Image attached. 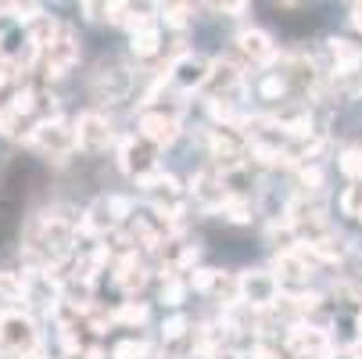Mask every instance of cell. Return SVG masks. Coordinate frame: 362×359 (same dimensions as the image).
<instances>
[{"mask_svg":"<svg viewBox=\"0 0 362 359\" xmlns=\"http://www.w3.org/2000/svg\"><path fill=\"white\" fill-rule=\"evenodd\" d=\"M358 338H362V313H358Z\"/></svg>","mask_w":362,"mask_h":359,"instance_id":"e575fe53","label":"cell"},{"mask_svg":"<svg viewBox=\"0 0 362 359\" xmlns=\"http://www.w3.org/2000/svg\"><path fill=\"white\" fill-rule=\"evenodd\" d=\"M216 280H219V270H194L190 287H194V291H212Z\"/></svg>","mask_w":362,"mask_h":359,"instance_id":"cb8c5ba5","label":"cell"},{"mask_svg":"<svg viewBox=\"0 0 362 359\" xmlns=\"http://www.w3.org/2000/svg\"><path fill=\"white\" fill-rule=\"evenodd\" d=\"M204 86H212L216 93H230V90L240 86V69L233 62L219 58V62H212V72H209V83H204Z\"/></svg>","mask_w":362,"mask_h":359,"instance_id":"5bb4252c","label":"cell"},{"mask_svg":"<svg viewBox=\"0 0 362 359\" xmlns=\"http://www.w3.org/2000/svg\"><path fill=\"white\" fill-rule=\"evenodd\" d=\"M47 76L50 79H58V76H65L76 62H79V40H76V33H72V25H62V33H58V40L50 43V50H47Z\"/></svg>","mask_w":362,"mask_h":359,"instance_id":"277c9868","label":"cell"},{"mask_svg":"<svg viewBox=\"0 0 362 359\" xmlns=\"http://www.w3.org/2000/svg\"><path fill=\"white\" fill-rule=\"evenodd\" d=\"M351 25L362 33V4H351Z\"/></svg>","mask_w":362,"mask_h":359,"instance_id":"d6a6232c","label":"cell"},{"mask_svg":"<svg viewBox=\"0 0 362 359\" xmlns=\"http://www.w3.org/2000/svg\"><path fill=\"white\" fill-rule=\"evenodd\" d=\"M18 126H22V115L18 112L0 108V133H4V137H18Z\"/></svg>","mask_w":362,"mask_h":359,"instance_id":"484cf974","label":"cell"},{"mask_svg":"<svg viewBox=\"0 0 362 359\" xmlns=\"http://www.w3.org/2000/svg\"><path fill=\"white\" fill-rule=\"evenodd\" d=\"M301 183H305V190H320L323 187V173L313 166V169H301Z\"/></svg>","mask_w":362,"mask_h":359,"instance_id":"f1b7e54d","label":"cell"},{"mask_svg":"<svg viewBox=\"0 0 362 359\" xmlns=\"http://www.w3.org/2000/svg\"><path fill=\"white\" fill-rule=\"evenodd\" d=\"M29 284L22 273H11V270H0V295L4 298H25Z\"/></svg>","mask_w":362,"mask_h":359,"instance_id":"ac0fdd59","label":"cell"},{"mask_svg":"<svg viewBox=\"0 0 362 359\" xmlns=\"http://www.w3.org/2000/svg\"><path fill=\"white\" fill-rule=\"evenodd\" d=\"M140 137L154 147H165L180 137V119L169 112H144L140 115Z\"/></svg>","mask_w":362,"mask_h":359,"instance_id":"8992f818","label":"cell"},{"mask_svg":"<svg viewBox=\"0 0 362 359\" xmlns=\"http://www.w3.org/2000/svg\"><path fill=\"white\" fill-rule=\"evenodd\" d=\"M216 11H223V15H240V11H247V4H216Z\"/></svg>","mask_w":362,"mask_h":359,"instance_id":"1f68e13d","label":"cell"},{"mask_svg":"<svg viewBox=\"0 0 362 359\" xmlns=\"http://www.w3.org/2000/svg\"><path fill=\"white\" fill-rule=\"evenodd\" d=\"M147 320V305L144 302H122L119 309H115V324H144Z\"/></svg>","mask_w":362,"mask_h":359,"instance_id":"d6986e66","label":"cell"},{"mask_svg":"<svg viewBox=\"0 0 362 359\" xmlns=\"http://www.w3.org/2000/svg\"><path fill=\"white\" fill-rule=\"evenodd\" d=\"M183 291H187L183 280H165V287H162V302H165V305H180Z\"/></svg>","mask_w":362,"mask_h":359,"instance_id":"4316f807","label":"cell"},{"mask_svg":"<svg viewBox=\"0 0 362 359\" xmlns=\"http://www.w3.org/2000/svg\"><path fill=\"white\" fill-rule=\"evenodd\" d=\"M11 112H18V115H29L33 108H36V93L33 90H18L15 97H11V105H8Z\"/></svg>","mask_w":362,"mask_h":359,"instance_id":"603a6c76","label":"cell"},{"mask_svg":"<svg viewBox=\"0 0 362 359\" xmlns=\"http://www.w3.org/2000/svg\"><path fill=\"white\" fill-rule=\"evenodd\" d=\"M330 55H334V62H337V76H351V72H358V65H362V50H358L355 43L341 40V36L330 40Z\"/></svg>","mask_w":362,"mask_h":359,"instance_id":"4fadbf2b","label":"cell"},{"mask_svg":"<svg viewBox=\"0 0 362 359\" xmlns=\"http://www.w3.org/2000/svg\"><path fill=\"white\" fill-rule=\"evenodd\" d=\"M337 166H341V173H344L348 180H355V183H358V180H362V147H348L344 155H341V162H337Z\"/></svg>","mask_w":362,"mask_h":359,"instance_id":"ffe728a7","label":"cell"},{"mask_svg":"<svg viewBox=\"0 0 362 359\" xmlns=\"http://www.w3.org/2000/svg\"><path fill=\"white\" fill-rule=\"evenodd\" d=\"M93 93H97L100 101H122V97L129 93V72L119 69V65L100 69V72L93 76Z\"/></svg>","mask_w":362,"mask_h":359,"instance_id":"30bf717a","label":"cell"},{"mask_svg":"<svg viewBox=\"0 0 362 359\" xmlns=\"http://www.w3.org/2000/svg\"><path fill=\"white\" fill-rule=\"evenodd\" d=\"M133 55L136 58H151V55H158V47H162V33H158V25H151V29H140V33H133Z\"/></svg>","mask_w":362,"mask_h":359,"instance_id":"e0dca14e","label":"cell"},{"mask_svg":"<svg viewBox=\"0 0 362 359\" xmlns=\"http://www.w3.org/2000/svg\"><path fill=\"white\" fill-rule=\"evenodd\" d=\"M76 144H79L83 151H90V155L105 151V147L112 144V126H108V119L97 115V112L79 115V122H76Z\"/></svg>","mask_w":362,"mask_h":359,"instance_id":"5b68a950","label":"cell"},{"mask_svg":"<svg viewBox=\"0 0 362 359\" xmlns=\"http://www.w3.org/2000/svg\"><path fill=\"white\" fill-rule=\"evenodd\" d=\"M209 72H212V62H204L197 55H183L180 62H173V79L190 90V86H204L209 83Z\"/></svg>","mask_w":362,"mask_h":359,"instance_id":"8fae6325","label":"cell"},{"mask_svg":"<svg viewBox=\"0 0 362 359\" xmlns=\"http://www.w3.org/2000/svg\"><path fill=\"white\" fill-rule=\"evenodd\" d=\"M29 140L43 151V155L58 159V162H65L69 151L79 147V144H76V130H72L69 122H62V119H47V122H40V126L29 133Z\"/></svg>","mask_w":362,"mask_h":359,"instance_id":"7a4b0ae2","label":"cell"},{"mask_svg":"<svg viewBox=\"0 0 362 359\" xmlns=\"http://www.w3.org/2000/svg\"><path fill=\"white\" fill-rule=\"evenodd\" d=\"M187 11H190L187 4H165V8H162V22L173 25V29H183V25H187Z\"/></svg>","mask_w":362,"mask_h":359,"instance_id":"7402d4cb","label":"cell"},{"mask_svg":"<svg viewBox=\"0 0 362 359\" xmlns=\"http://www.w3.org/2000/svg\"><path fill=\"white\" fill-rule=\"evenodd\" d=\"M287 352L298 355V359H327L330 338H327V331H320V327L298 324V327L287 331Z\"/></svg>","mask_w":362,"mask_h":359,"instance_id":"3957f363","label":"cell"},{"mask_svg":"<svg viewBox=\"0 0 362 359\" xmlns=\"http://www.w3.org/2000/svg\"><path fill=\"white\" fill-rule=\"evenodd\" d=\"M251 359H276V352L266 348V345H255V348H251Z\"/></svg>","mask_w":362,"mask_h":359,"instance_id":"4dcf8cb0","label":"cell"},{"mask_svg":"<svg viewBox=\"0 0 362 359\" xmlns=\"http://www.w3.org/2000/svg\"><path fill=\"white\" fill-rule=\"evenodd\" d=\"M284 90H287V79H284L280 72H276V76H269V79H266L262 86H258V93H262L266 101H276V97H280Z\"/></svg>","mask_w":362,"mask_h":359,"instance_id":"d4e9b609","label":"cell"},{"mask_svg":"<svg viewBox=\"0 0 362 359\" xmlns=\"http://www.w3.org/2000/svg\"><path fill=\"white\" fill-rule=\"evenodd\" d=\"M237 43H240L244 58H247L251 65H269V62L276 58V43H273L262 29H244Z\"/></svg>","mask_w":362,"mask_h":359,"instance_id":"9c48e42d","label":"cell"},{"mask_svg":"<svg viewBox=\"0 0 362 359\" xmlns=\"http://www.w3.org/2000/svg\"><path fill=\"white\" fill-rule=\"evenodd\" d=\"M112 223H115V216H112V205L105 198V201H97V205H90V209H86L83 234H105V230H112Z\"/></svg>","mask_w":362,"mask_h":359,"instance_id":"9a60e30c","label":"cell"},{"mask_svg":"<svg viewBox=\"0 0 362 359\" xmlns=\"http://www.w3.org/2000/svg\"><path fill=\"white\" fill-rule=\"evenodd\" d=\"M140 355H147V341H119L115 345V352H112V359H140Z\"/></svg>","mask_w":362,"mask_h":359,"instance_id":"44dd1931","label":"cell"},{"mask_svg":"<svg viewBox=\"0 0 362 359\" xmlns=\"http://www.w3.org/2000/svg\"><path fill=\"white\" fill-rule=\"evenodd\" d=\"M240 295L247 298V305L262 309V305L276 302V277L273 273H244L240 277Z\"/></svg>","mask_w":362,"mask_h":359,"instance_id":"52a82bcc","label":"cell"},{"mask_svg":"<svg viewBox=\"0 0 362 359\" xmlns=\"http://www.w3.org/2000/svg\"><path fill=\"white\" fill-rule=\"evenodd\" d=\"M327 359H358L355 352H334V355H327Z\"/></svg>","mask_w":362,"mask_h":359,"instance_id":"836d02e7","label":"cell"},{"mask_svg":"<svg viewBox=\"0 0 362 359\" xmlns=\"http://www.w3.org/2000/svg\"><path fill=\"white\" fill-rule=\"evenodd\" d=\"M0 348H4L8 355H33L40 352V334H36V324L18 313V309H8L0 313Z\"/></svg>","mask_w":362,"mask_h":359,"instance_id":"6da1fadb","label":"cell"},{"mask_svg":"<svg viewBox=\"0 0 362 359\" xmlns=\"http://www.w3.org/2000/svg\"><path fill=\"white\" fill-rule=\"evenodd\" d=\"M122 169H126V173H133V176H144V173L158 169V166H154L151 147H147V144H136L133 137H126V140H122Z\"/></svg>","mask_w":362,"mask_h":359,"instance_id":"7c38bea8","label":"cell"},{"mask_svg":"<svg viewBox=\"0 0 362 359\" xmlns=\"http://www.w3.org/2000/svg\"><path fill=\"white\" fill-rule=\"evenodd\" d=\"M108 205H112V216H115V220H122V216L133 209V201H129V198H108Z\"/></svg>","mask_w":362,"mask_h":359,"instance_id":"f546056e","label":"cell"},{"mask_svg":"<svg viewBox=\"0 0 362 359\" xmlns=\"http://www.w3.org/2000/svg\"><path fill=\"white\" fill-rule=\"evenodd\" d=\"M273 277H276V284H301V280H308V259L298 248H287L273 259Z\"/></svg>","mask_w":362,"mask_h":359,"instance_id":"ba28073f","label":"cell"},{"mask_svg":"<svg viewBox=\"0 0 362 359\" xmlns=\"http://www.w3.org/2000/svg\"><path fill=\"white\" fill-rule=\"evenodd\" d=\"M183 331H187V317H173V320H165V324H162V338H165V341L183 338Z\"/></svg>","mask_w":362,"mask_h":359,"instance_id":"83f0119b","label":"cell"},{"mask_svg":"<svg viewBox=\"0 0 362 359\" xmlns=\"http://www.w3.org/2000/svg\"><path fill=\"white\" fill-rule=\"evenodd\" d=\"M136 187H144V190H158V194H169V198L180 190V183H176L165 169H151V173L136 176Z\"/></svg>","mask_w":362,"mask_h":359,"instance_id":"2e32d148","label":"cell"}]
</instances>
